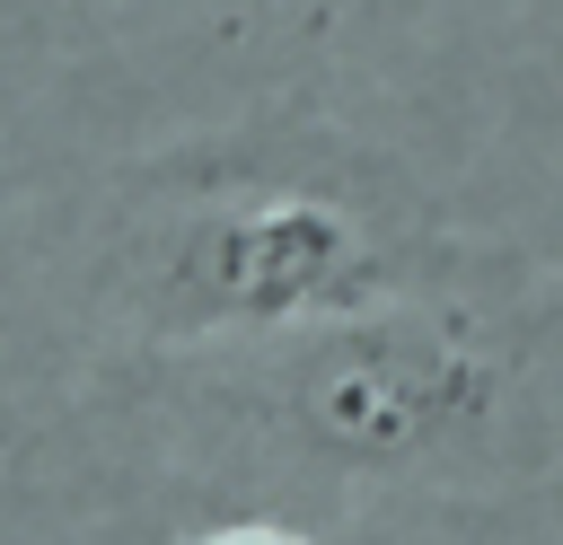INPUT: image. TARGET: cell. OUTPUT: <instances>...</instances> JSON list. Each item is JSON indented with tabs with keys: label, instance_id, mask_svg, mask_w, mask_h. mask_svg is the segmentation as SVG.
Returning a JSON list of instances; mask_svg holds the SVG:
<instances>
[{
	"label": "cell",
	"instance_id": "cell-1",
	"mask_svg": "<svg viewBox=\"0 0 563 545\" xmlns=\"http://www.w3.org/2000/svg\"><path fill=\"white\" fill-rule=\"evenodd\" d=\"M141 316L176 343H273L405 290L378 220L325 185H211L141 237Z\"/></svg>",
	"mask_w": 563,
	"mask_h": 545
},
{
	"label": "cell",
	"instance_id": "cell-3",
	"mask_svg": "<svg viewBox=\"0 0 563 545\" xmlns=\"http://www.w3.org/2000/svg\"><path fill=\"white\" fill-rule=\"evenodd\" d=\"M185 545H317V536H290V527L246 519V527H211V536H185Z\"/></svg>",
	"mask_w": 563,
	"mask_h": 545
},
{
	"label": "cell",
	"instance_id": "cell-2",
	"mask_svg": "<svg viewBox=\"0 0 563 545\" xmlns=\"http://www.w3.org/2000/svg\"><path fill=\"white\" fill-rule=\"evenodd\" d=\"M273 413L334 466L396 475L422 466L431 448L466 440L493 422L501 360L440 316H334L308 334H273Z\"/></svg>",
	"mask_w": 563,
	"mask_h": 545
}]
</instances>
